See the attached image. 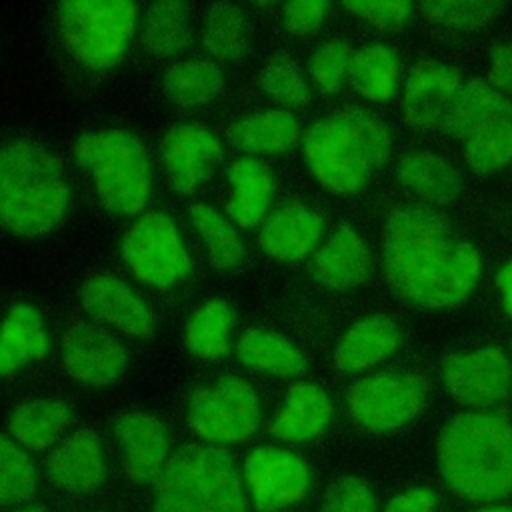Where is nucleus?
<instances>
[{
  "instance_id": "nucleus-40",
  "label": "nucleus",
  "mask_w": 512,
  "mask_h": 512,
  "mask_svg": "<svg viewBox=\"0 0 512 512\" xmlns=\"http://www.w3.org/2000/svg\"><path fill=\"white\" fill-rule=\"evenodd\" d=\"M354 52L356 50H352V46L342 38L322 42L308 62L316 88L326 94L338 92L350 80Z\"/></svg>"
},
{
  "instance_id": "nucleus-48",
  "label": "nucleus",
  "mask_w": 512,
  "mask_h": 512,
  "mask_svg": "<svg viewBox=\"0 0 512 512\" xmlns=\"http://www.w3.org/2000/svg\"><path fill=\"white\" fill-rule=\"evenodd\" d=\"M478 512H512L510 508H484V510H478Z\"/></svg>"
},
{
  "instance_id": "nucleus-45",
  "label": "nucleus",
  "mask_w": 512,
  "mask_h": 512,
  "mask_svg": "<svg viewBox=\"0 0 512 512\" xmlns=\"http://www.w3.org/2000/svg\"><path fill=\"white\" fill-rule=\"evenodd\" d=\"M438 498L430 488H410L396 494L384 512H436Z\"/></svg>"
},
{
  "instance_id": "nucleus-4",
  "label": "nucleus",
  "mask_w": 512,
  "mask_h": 512,
  "mask_svg": "<svg viewBox=\"0 0 512 512\" xmlns=\"http://www.w3.org/2000/svg\"><path fill=\"white\" fill-rule=\"evenodd\" d=\"M68 182L58 158L32 140H10L0 156V212L4 226L24 238L60 224L68 208Z\"/></svg>"
},
{
  "instance_id": "nucleus-8",
  "label": "nucleus",
  "mask_w": 512,
  "mask_h": 512,
  "mask_svg": "<svg viewBox=\"0 0 512 512\" xmlns=\"http://www.w3.org/2000/svg\"><path fill=\"white\" fill-rule=\"evenodd\" d=\"M186 420L192 432L210 446L244 444L258 432L260 398L244 378L224 376L192 394Z\"/></svg>"
},
{
  "instance_id": "nucleus-12",
  "label": "nucleus",
  "mask_w": 512,
  "mask_h": 512,
  "mask_svg": "<svg viewBox=\"0 0 512 512\" xmlns=\"http://www.w3.org/2000/svg\"><path fill=\"white\" fill-rule=\"evenodd\" d=\"M442 380L456 402L484 410L510 396L512 362L496 346L452 354L442 364Z\"/></svg>"
},
{
  "instance_id": "nucleus-17",
  "label": "nucleus",
  "mask_w": 512,
  "mask_h": 512,
  "mask_svg": "<svg viewBox=\"0 0 512 512\" xmlns=\"http://www.w3.org/2000/svg\"><path fill=\"white\" fill-rule=\"evenodd\" d=\"M460 86L462 76L456 68L438 60L418 62L404 86L402 108L406 122L414 128L440 126Z\"/></svg>"
},
{
  "instance_id": "nucleus-42",
  "label": "nucleus",
  "mask_w": 512,
  "mask_h": 512,
  "mask_svg": "<svg viewBox=\"0 0 512 512\" xmlns=\"http://www.w3.org/2000/svg\"><path fill=\"white\" fill-rule=\"evenodd\" d=\"M344 8L378 28L392 30L408 22L414 6L410 2H344Z\"/></svg>"
},
{
  "instance_id": "nucleus-33",
  "label": "nucleus",
  "mask_w": 512,
  "mask_h": 512,
  "mask_svg": "<svg viewBox=\"0 0 512 512\" xmlns=\"http://www.w3.org/2000/svg\"><path fill=\"white\" fill-rule=\"evenodd\" d=\"M232 308L222 298L204 302L186 322L184 342L192 356L200 360H218L230 348Z\"/></svg>"
},
{
  "instance_id": "nucleus-15",
  "label": "nucleus",
  "mask_w": 512,
  "mask_h": 512,
  "mask_svg": "<svg viewBox=\"0 0 512 512\" xmlns=\"http://www.w3.org/2000/svg\"><path fill=\"white\" fill-rule=\"evenodd\" d=\"M114 438L124 474L136 484H156L170 460L166 426L148 412L132 410L118 416Z\"/></svg>"
},
{
  "instance_id": "nucleus-37",
  "label": "nucleus",
  "mask_w": 512,
  "mask_h": 512,
  "mask_svg": "<svg viewBox=\"0 0 512 512\" xmlns=\"http://www.w3.org/2000/svg\"><path fill=\"white\" fill-rule=\"evenodd\" d=\"M262 90L268 98L288 108H300L310 100V88L296 64V60L284 52H274L260 76Z\"/></svg>"
},
{
  "instance_id": "nucleus-31",
  "label": "nucleus",
  "mask_w": 512,
  "mask_h": 512,
  "mask_svg": "<svg viewBox=\"0 0 512 512\" xmlns=\"http://www.w3.org/2000/svg\"><path fill=\"white\" fill-rule=\"evenodd\" d=\"M194 8L186 2H156L148 6L142 24V44L158 58L182 54L192 42Z\"/></svg>"
},
{
  "instance_id": "nucleus-24",
  "label": "nucleus",
  "mask_w": 512,
  "mask_h": 512,
  "mask_svg": "<svg viewBox=\"0 0 512 512\" xmlns=\"http://www.w3.org/2000/svg\"><path fill=\"white\" fill-rule=\"evenodd\" d=\"M396 180L408 194L430 206L450 204L462 190L456 168L440 154L426 150L404 154L396 164Z\"/></svg>"
},
{
  "instance_id": "nucleus-43",
  "label": "nucleus",
  "mask_w": 512,
  "mask_h": 512,
  "mask_svg": "<svg viewBox=\"0 0 512 512\" xmlns=\"http://www.w3.org/2000/svg\"><path fill=\"white\" fill-rule=\"evenodd\" d=\"M330 4L324 0H300L288 2L282 8L284 28L294 36L314 34L326 20Z\"/></svg>"
},
{
  "instance_id": "nucleus-30",
  "label": "nucleus",
  "mask_w": 512,
  "mask_h": 512,
  "mask_svg": "<svg viewBox=\"0 0 512 512\" xmlns=\"http://www.w3.org/2000/svg\"><path fill=\"white\" fill-rule=\"evenodd\" d=\"M224 88L220 66L208 58H188L172 64L164 76L168 100L184 110L210 104Z\"/></svg>"
},
{
  "instance_id": "nucleus-26",
  "label": "nucleus",
  "mask_w": 512,
  "mask_h": 512,
  "mask_svg": "<svg viewBox=\"0 0 512 512\" xmlns=\"http://www.w3.org/2000/svg\"><path fill=\"white\" fill-rule=\"evenodd\" d=\"M236 356L248 370L276 378H294L306 368L302 350L268 328L244 330L236 342Z\"/></svg>"
},
{
  "instance_id": "nucleus-5",
  "label": "nucleus",
  "mask_w": 512,
  "mask_h": 512,
  "mask_svg": "<svg viewBox=\"0 0 512 512\" xmlns=\"http://www.w3.org/2000/svg\"><path fill=\"white\" fill-rule=\"evenodd\" d=\"M152 512H248V494L230 454L190 444L170 456L156 480Z\"/></svg>"
},
{
  "instance_id": "nucleus-36",
  "label": "nucleus",
  "mask_w": 512,
  "mask_h": 512,
  "mask_svg": "<svg viewBox=\"0 0 512 512\" xmlns=\"http://www.w3.org/2000/svg\"><path fill=\"white\" fill-rule=\"evenodd\" d=\"M38 488V474L26 452L4 434L0 440V500L6 506L28 502Z\"/></svg>"
},
{
  "instance_id": "nucleus-22",
  "label": "nucleus",
  "mask_w": 512,
  "mask_h": 512,
  "mask_svg": "<svg viewBox=\"0 0 512 512\" xmlns=\"http://www.w3.org/2000/svg\"><path fill=\"white\" fill-rule=\"evenodd\" d=\"M400 342L402 332L390 316L370 314L342 334L334 348V364L346 374H358L394 354Z\"/></svg>"
},
{
  "instance_id": "nucleus-14",
  "label": "nucleus",
  "mask_w": 512,
  "mask_h": 512,
  "mask_svg": "<svg viewBox=\"0 0 512 512\" xmlns=\"http://www.w3.org/2000/svg\"><path fill=\"white\" fill-rule=\"evenodd\" d=\"M162 158L170 188L182 196H190L220 166L222 144L206 126L184 122L166 132Z\"/></svg>"
},
{
  "instance_id": "nucleus-11",
  "label": "nucleus",
  "mask_w": 512,
  "mask_h": 512,
  "mask_svg": "<svg viewBox=\"0 0 512 512\" xmlns=\"http://www.w3.org/2000/svg\"><path fill=\"white\" fill-rule=\"evenodd\" d=\"M244 488L260 512H282L302 502L310 490V468L298 454L260 446L244 460Z\"/></svg>"
},
{
  "instance_id": "nucleus-35",
  "label": "nucleus",
  "mask_w": 512,
  "mask_h": 512,
  "mask_svg": "<svg viewBox=\"0 0 512 512\" xmlns=\"http://www.w3.org/2000/svg\"><path fill=\"white\" fill-rule=\"evenodd\" d=\"M190 220L208 248L212 266L232 270L244 260V244L236 228L216 208L196 202L190 206Z\"/></svg>"
},
{
  "instance_id": "nucleus-41",
  "label": "nucleus",
  "mask_w": 512,
  "mask_h": 512,
  "mask_svg": "<svg viewBox=\"0 0 512 512\" xmlns=\"http://www.w3.org/2000/svg\"><path fill=\"white\" fill-rule=\"evenodd\" d=\"M318 512H376V498L362 478L342 476L330 484Z\"/></svg>"
},
{
  "instance_id": "nucleus-47",
  "label": "nucleus",
  "mask_w": 512,
  "mask_h": 512,
  "mask_svg": "<svg viewBox=\"0 0 512 512\" xmlns=\"http://www.w3.org/2000/svg\"><path fill=\"white\" fill-rule=\"evenodd\" d=\"M14 512H44V508H40V506H34V504H26V506H20V508H16Z\"/></svg>"
},
{
  "instance_id": "nucleus-6",
  "label": "nucleus",
  "mask_w": 512,
  "mask_h": 512,
  "mask_svg": "<svg viewBox=\"0 0 512 512\" xmlns=\"http://www.w3.org/2000/svg\"><path fill=\"white\" fill-rule=\"evenodd\" d=\"M74 156L108 212L134 216L144 210L152 194V166L134 134L120 128L88 132L76 140Z\"/></svg>"
},
{
  "instance_id": "nucleus-39",
  "label": "nucleus",
  "mask_w": 512,
  "mask_h": 512,
  "mask_svg": "<svg viewBox=\"0 0 512 512\" xmlns=\"http://www.w3.org/2000/svg\"><path fill=\"white\" fill-rule=\"evenodd\" d=\"M504 8L500 2L486 0H448V2H424L420 12L432 24L452 28V30H478L498 16Z\"/></svg>"
},
{
  "instance_id": "nucleus-21",
  "label": "nucleus",
  "mask_w": 512,
  "mask_h": 512,
  "mask_svg": "<svg viewBox=\"0 0 512 512\" xmlns=\"http://www.w3.org/2000/svg\"><path fill=\"white\" fill-rule=\"evenodd\" d=\"M500 122H512V100L490 82L474 78L460 86L440 128L448 136L466 142Z\"/></svg>"
},
{
  "instance_id": "nucleus-34",
  "label": "nucleus",
  "mask_w": 512,
  "mask_h": 512,
  "mask_svg": "<svg viewBox=\"0 0 512 512\" xmlns=\"http://www.w3.org/2000/svg\"><path fill=\"white\" fill-rule=\"evenodd\" d=\"M248 44L250 24L236 4L222 2L208 8L202 26V46L214 60H238L246 54Z\"/></svg>"
},
{
  "instance_id": "nucleus-3",
  "label": "nucleus",
  "mask_w": 512,
  "mask_h": 512,
  "mask_svg": "<svg viewBox=\"0 0 512 512\" xmlns=\"http://www.w3.org/2000/svg\"><path fill=\"white\" fill-rule=\"evenodd\" d=\"M438 468L462 498L492 502L512 492V426L488 412L454 416L438 436Z\"/></svg>"
},
{
  "instance_id": "nucleus-7",
  "label": "nucleus",
  "mask_w": 512,
  "mask_h": 512,
  "mask_svg": "<svg viewBox=\"0 0 512 512\" xmlns=\"http://www.w3.org/2000/svg\"><path fill=\"white\" fill-rule=\"evenodd\" d=\"M136 4L120 0H74L58 4V28L68 52L88 70L120 64L136 28Z\"/></svg>"
},
{
  "instance_id": "nucleus-29",
  "label": "nucleus",
  "mask_w": 512,
  "mask_h": 512,
  "mask_svg": "<svg viewBox=\"0 0 512 512\" xmlns=\"http://www.w3.org/2000/svg\"><path fill=\"white\" fill-rule=\"evenodd\" d=\"M72 410L58 400H32L18 406L8 420L10 438L28 450L54 446L72 426Z\"/></svg>"
},
{
  "instance_id": "nucleus-46",
  "label": "nucleus",
  "mask_w": 512,
  "mask_h": 512,
  "mask_svg": "<svg viewBox=\"0 0 512 512\" xmlns=\"http://www.w3.org/2000/svg\"><path fill=\"white\" fill-rule=\"evenodd\" d=\"M496 286L502 296L504 310L512 316V260H508L496 274Z\"/></svg>"
},
{
  "instance_id": "nucleus-25",
  "label": "nucleus",
  "mask_w": 512,
  "mask_h": 512,
  "mask_svg": "<svg viewBox=\"0 0 512 512\" xmlns=\"http://www.w3.org/2000/svg\"><path fill=\"white\" fill-rule=\"evenodd\" d=\"M300 140V124L288 110H264L236 120L228 142L252 156H278L290 152Z\"/></svg>"
},
{
  "instance_id": "nucleus-2",
  "label": "nucleus",
  "mask_w": 512,
  "mask_h": 512,
  "mask_svg": "<svg viewBox=\"0 0 512 512\" xmlns=\"http://www.w3.org/2000/svg\"><path fill=\"white\" fill-rule=\"evenodd\" d=\"M392 134L366 108L350 106L314 122L304 136V156L314 178L334 194H354L388 162Z\"/></svg>"
},
{
  "instance_id": "nucleus-9",
  "label": "nucleus",
  "mask_w": 512,
  "mask_h": 512,
  "mask_svg": "<svg viewBox=\"0 0 512 512\" xmlns=\"http://www.w3.org/2000/svg\"><path fill=\"white\" fill-rule=\"evenodd\" d=\"M428 382L416 372H378L358 380L346 394L354 424L368 432H392L418 416Z\"/></svg>"
},
{
  "instance_id": "nucleus-23",
  "label": "nucleus",
  "mask_w": 512,
  "mask_h": 512,
  "mask_svg": "<svg viewBox=\"0 0 512 512\" xmlns=\"http://www.w3.org/2000/svg\"><path fill=\"white\" fill-rule=\"evenodd\" d=\"M332 420V402L316 384H294L270 424V436L286 444H304L326 432Z\"/></svg>"
},
{
  "instance_id": "nucleus-19",
  "label": "nucleus",
  "mask_w": 512,
  "mask_h": 512,
  "mask_svg": "<svg viewBox=\"0 0 512 512\" xmlns=\"http://www.w3.org/2000/svg\"><path fill=\"white\" fill-rule=\"evenodd\" d=\"M322 234V216L308 204L290 200L274 208L264 220L260 246L274 260L298 262L314 252Z\"/></svg>"
},
{
  "instance_id": "nucleus-20",
  "label": "nucleus",
  "mask_w": 512,
  "mask_h": 512,
  "mask_svg": "<svg viewBox=\"0 0 512 512\" xmlns=\"http://www.w3.org/2000/svg\"><path fill=\"white\" fill-rule=\"evenodd\" d=\"M372 272V254L364 238L350 226H338L330 238L316 250L310 274L324 286L348 290L368 280Z\"/></svg>"
},
{
  "instance_id": "nucleus-38",
  "label": "nucleus",
  "mask_w": 512,
  "mask_h": 512,
  "mask_svg": "<svg viewBox=\"0 0 512 512\" xmlns=\"http://www.w3.org/2000/svg\"><path fill=\"white\" fill-rule=\"evenodd\" d=\"M466 164L480 176H490L512 164V122L484 128L464 142Z\"/></svg>"
},
{
  "instance_id": "nucleus-16",
  "label": "nucleus",
  "mask_w": 512,
  "mask_h": 512,
  "mask_svg": "<svg viewBox=\"0 0 512 512\" xmlns=\"http://www.w3.org/2000/svg\"><path fill=\"white\" fill-rule=\"evenodd\" d=\"M84 310L98 322L124 334L146 338L154 332L150 306L126 282L110 274H96L80 288Z\"/></svg>"
},
{
  "instance_id": "nucleus-10",
  "label": "nucleus",
  "mask_w": 512,
  "mask_h": 512,
  "mask_svg": "<svg viewBox=\"0 0 512 512\" xmlns=\"http://www.w3.org/2000/svg\"><path fill=\"white\" fill-rule=\"evenodd\" d=\"M120 254L126 266L148 286L166 290L190 272V256L180 230L168 214L146 212L122 236Z\"/></svg>"
},
{
  "instance_id": "nucleus-28",
  "label": "nucleus",
  "mask_w": 512,
  "mask_h": 512,
  "mask_svg": "<svg viewBox=\"0 0 512 512\" xmlns=\"http://www.w3.org/2000/svg\"><path fill=\"white\" fill-rule=\"evenodd\" d=\"M230 180V198L228 214L240 228H254L266 214L272 190L274 176L270 168L256 158H240L228 170Z\"/></svg>"
},
{
  "instance_id": "nucleus-27",
  "label": "nucleus",
  "mask_w": 512,
  "mask_h": 512,
  "mask_svg": "<svg viewBox=\"0 0 512 512\" xmlns=\"http://www.w3.org/2000/svg\"><path fill=\"white\" fill-rule=\"evenodd\" d=\"M48 350V336L42 316L30 304H14L2 324L0 374L8 378L26 364L40 360Z\"/></svg>"
},
{
  "instance_id": "nucleus-1",
  "label": "nucleus",
  "mask_w": 512,
  "mask_h": 512,
  "mask_svg": "<svg viewBox=\"0 0 512 512\" xmlns=\"http://www.w3.org/2000/svg\"><path fill=\"white\" fill-rule=\"evenodd\" d=\"M382 266L392 292L420 310H450L476 288L480 254L426 206H396L382 232Z\"/></svg>"
},
{
  "instance_id": "nucleus-32",
  "label": "nucleus",
  "mask_w": 512,
  "mask_h": 512,
  "mask_svg": "<svg viewBox=\"0 0 512 512\" xmlns=\"http://www.w3.org/2000/svg\"><path fill=\"white\" fill-rule=\"evenodd\" d=\"M350 80L368 100L386 102L398 90L400 60L396 52L382 42L364 44L354 52Z\"/></svg>"
},
{
  "instance_id": "nucleus-18",
  "label": "nucleus",
  "mask_w": 512,
  "mask_h": 512,
  "mask_svg": "<svg viewBox=\"0 0 512 512\" xmlns=\"http://www.w3.org/2000/svg\"><path fill=\"white\" fill-rule=\"evenodd\" d=\"M46 470L54 486L68 494H90L106 480V456L100 438L80 428L56 444Z\"/></svg>"
},
{
  "instance_id": "nucleus-44",
  "label": "nucleus",
  "mask_w": 512,
  "mask_h": 512,
  "mask_svg": "<svg viewBox=\"0 0 512 512\" xmlns=\"http://www.w3.org/2000/svg\"><path fill=\"white\" fill-rule=\"evenodd\" d=\"M488 82L502 94H512V42H500L492 48Z\"/></svg>"
},
{
  "instance_id": "nucleus-13",
  "label": "nucleus",
  "mask_w": 512,
  "mask_h": 512,
  "mask_svg": "<svg viewBox=\"0 0 512 512\" xmlns=\"http://www.w3.org/2000/svg\"><path fill=\"white\" fill-rule=\"evenodd\" d=\"M126 362L122 342L98 324H74L62 336L64 370L82 384L94 388L112 386L122 378Z\"/></svg>"
}]
</instances>
